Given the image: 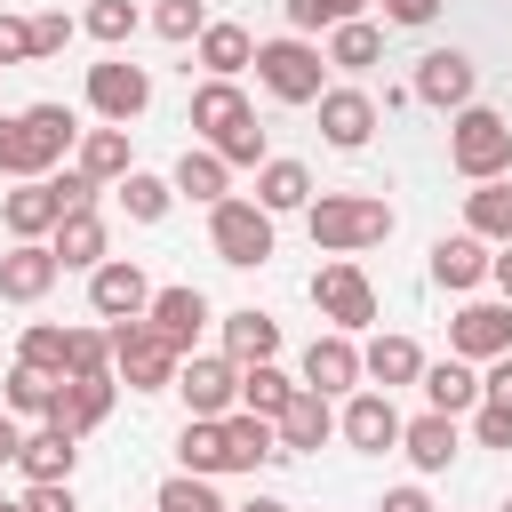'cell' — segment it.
Instances as JSON below:
<instances>
[{"instance_id":"obj_23","label":"cell","mask_w":512,"mask_h":512,"mask_svg":"<svg viewBox=\"0 0 512 512\" xmlns=\"http://www.w3.org/2000/svg\"><path fill=\"white\" fill-rule=\"evenodd\" d=\"M456 448H464L456 416H440V408H424V416H400V456H408L416 472H448V464H456Z\"/></svg>"},{"instance_id":"obj_17","label":"cell","mask_w":512,"mask_h":512,"mask_svg":"<svg viewBox=\"0 0 512 512\" xmlns=\"http://www.w3.org/2000/svg\"><path fill=\"white\" fill-rule=\"evenodd\" d=\"M56 280H64V264H56L48 240H16V248L0 256V304H40Z\"/></svg>"},{"instance_id":"obj_59","label":"cell","mask_w":512,"mask_h":512,"mask_svg":"<svg viewBox=\"0 0 512 512\" xmlns=\"http://www.w3.org/2000/svg\"><path fill=\"white\" fill-rule=\"evenodd\" d=\"M504 512H512V496H504Z\"/></svg>"},{"instance_id":"obj_26","label":"cell","mask_w":512,"mask_h":512,"mask_svg":"<svg viewBox=\"0 0 512 512\" xmlns=\"http://www.w3.org/2000/svg\"><path fill=\"white\" fill-rule=\"evenodd\" d=\"M216 352L232 360V368H248V360H280V320L272 312H256V304H240V312H224L216 320Z\"/></svg>"},{"instance_id":"obj_43","label":"cell","mask_w":512,"mask_h":512,"mask_svg":"<svg viewBox=\"0 0 512 512\" xmlns=\"http://www.w3.org/2000/svg\"><path fill=\"white\" fill-rule=\"evenodd\" d=\"M152 32L176 40V48L200 40V32H208V0H152Z\"/></svg>"},{"instance_id":"obj_28","label":"cell","mask_w":512,"mask_h":512,"mask_svg":"<svg viewBox=\"0 0 512 512\" xmlns=\"http://www.w3.org/2000/svg\"><path fill=\"white\" fill-rule=\"evenodd\" d=\"M256 464H280V432H272V416L232 408L224 416V472H256Z\"/></svg>"},{"instance_id":"obj_36","label":"cell","mask_w":512,"mask_h":512,"mask_svg":"<svg viewBox=\"0 0 512 512\" xmlns=\"http://www.w3.org/2000/svg\"><path fill=\"white\" fill-rule=\"evenodd\" d=\"M176 472H224V416H184L176 432Z\"/></svg>"},{"instance_id":"obj_40","label":"cell","mask_w":512,"mask_h":512,"mask_svg":"<svg viewBox=\"0 0 512 512\" xmlns=\"http://www.w3.org/2000/svg\"><path fill=\"white\" fill-rule=\"evenodd\" d=\"M152 512H232V504L216 496V480H208V472H168V480H160V496H152Z\"/></svg>"},{"instance_id":"obj_42","label":"cell","mask_w":512,"mask_h":512,"mask_svg":"<svg viewBox=\"0 0 512 512\" xmlns=\"http://www.w3.org/2000/svg\"><path fill=\"white\" fill-rule=\"evenodd\" d=\"M64 336H72V328H56V320H32V328L16 336V360H24V368H48V376H64Z\"/></svg>"},{"instance_id":"obj_18","label":"cell","mask_w":512,"mask_h":512,"mask_svg":"<svg viewBox=\"0 0 512 512\" xmlns=\"http://www.w3.org/2000/svg\"><path fill=\"white\" fill-rule=\"evenodd\" d=\"M376 96L368 88H320V136L336 144V152H360L368 136H376Z\"/></svg>"},{"instance_id":"obj_6","label":"cell","mask_w":512,"mask_h":512,"mask_svg":"<svg viewBox=\"0 0 512 512\" xmlns=\"http://www.w3.org/2000/svg\"><path fill=\"white\" fill-rule=\"evenodd\" d=\"M208 248H216V264H232V272H256V264H272V216L256 208V200H216L208 208Z\"/></svg>"},{"instance_id":"obj_57","label":"cell","mask_w":512,"mask_h":512,"mask_svg":"<svg viewBox=\"0 0 512 512\" xmlns=\"http://www.w3.org/2000/svg\"><path fill=\"white\" fill-rule=\"evenodd\" d=\"M328 16L344 24V16H368V0H328Z\"/></svg>"},{"instance_id":"obj_31","label":"cell","mask_w":512,"mask_h":512,"mask_svg":"<svg viewBox=\"0 0 512 512\" xmlns=\"http://www.w3.org/2000/svg\"><path fill=\"white\" fill-rule=\"evenodd\" d=\"M72 168L80 176H96V184H120L128 168H136V152H128V128H80V144H72Z\"/></svg>"},{"instance_id":"obj_30","label":"cell","mask_w":512,"mask_h":512,"mask_svg":"<svg viewBox=\"0 0 512 512\" xmlns=\"http://www.w3.org/2000/svg\"><path fill=\"white\" fill-rule=\"evenodd\" d=\"M320 56H328V72H352V80H360V72L384 64V32H376L368 16H344V24H328V48H320Z\"/></svg>"},{"instance_id":"obj_55","label":"cell","mask_w":512,"mask_h":512,"mask_svg":"<svg viewBox=\"0 0 512 512\" xmlns=\"http://www.w3.org/2000/svg\"><path fill=\"white\" fill-rule=\"evenodd\" d=\"M488 280H496V296L512 304V248H496V256H488Z\"/></svg>"},{"instance_id":"obj_24","label":"cell","mask_w":512,"mask_h":512,"mask_svg":"<svg viewBox=\"0 0 512 512\" xmlns=\"http://www.w3.org/2000/svg\"><path fill=\"white\" fill-rule=\"evenodd\" d=\"M72 464H80V432H64L56 416H40L24 432V448H16V472L24 480H72Z\"/></svg>"},{"instance_id":"obj_46","label":"cell","mask_w":512,"mask_h":512,"mask_svg":"<svg viewBox=\"0 0 512 512\" xmlns=\"http://www.w3.org/2000/svg\"><path fill=\"white\" fill-rule=\"evenodd\" d=\"M48 184H56V208H64V216H72V208H96V192H104V184H96V176H80V168H56Z\"/></svg>"},{"instance_id":"obj_15","label":"cell","mask_w":512,"mask_h":512,"mask_svg":"<svg viewBox=\"0 0 512 512\" xmlns=\"http://www.w3.org/2000/svg\"><path fill=\"white\" fill-rule=\"evenodd\" d=\"M296 384H312V392H360V336H344V328H328V336H312L304 344V360H296Z\"/></svg>"},{"instance_id":"obj_22","label":"cell","mask_w":512,"mask_h":512,"mask_svg":"<svg viewBox=\"0 0 512 512\" xmlns=\"http://www.w3.org/2000/svg\"><path fill=\"white\" fill-rule=\"evenodd\" d=\"M424 376V344L416 336H368L360 344V384H376V392H400V384H416Z\"/></svg>"},{"instance_id":"obj_33","label":"cell","mask_w":512,"mask_h":512,"mask_svg":"<svg viewBox=\"0 0 512 512\" xmlns=\"http://www.w3.org/2000/svg\"><path fill=\"white\" fill-rule=\"evenodd\" d=\"M48 248H56V264H64V272H96V264H104V216H96V208L56 216Z\"/></svg>"},{"instance_id":"obj_16","label":"cell","mask_w":512,"mask_h":512,"mask_svg":"<svg viewBox=\"0 0 512 512\" xmlns=\"http://www.w3.org/2000/svg\"><path fill=\"white\" fill-rule=\"evenodd\" d=\"M272 432H280V456H312L320 440H336V400H328V392H312V384H296V392H288V408L272 416Z\"/></svg>"},{"instance_id":"obj_47","label":"cell","mask_w":512,"mask_h":512,"mask_svg":"<svg viewBox=\"0 0 512 512\" xmlns=\"http://www.w3.org/2000/svg\"><path fill=\"white\" fill-rule=\"evenodd\" d=\"M472 440H480V448H512V408L480 400V408H472Z\"/></svg>"},{"instance_id":"obj_29","label":"cell","mask_w":512,"mask_h":512,"mask_svg":"<svg viewBox=\"0 0 512 512\" xmlns=\"http://www.w3.org/2000/svg\"><path fill=\"white\" fill-rule=\"evenodd\" d=\"M192 64H200L208 80H240V72L256 64V40H248V24H216V16H208V32L192 40Z\"/></svg>"},{"instance_id":"obj_50","label":"cell","mask_w":512,"mask_h":512,"mask_svg":"<svg viewBox=\"0 0 512 512\" xmlns=\"http://www.w3.org/2000/svg\"><path fill=\"white\" fill-rule=\"evenodd\" d=\"M280 16H288V32H304V40L336 24V16H328V0H280Z\"/></svg>"},{"instance_id":"obj_32","label":"cell","mask_w":512,"mask_h":512,"mask_svg":"<svg viewBox=\"0 0 512 512\" xmlns=\"http://www.w3.org/2000/svg\"><path fill=\"white\" fill-rule=\"evenodd\" d=\"M168 184H176V200H192V208H216V200L232 192V168H224L208 144H184V160L168 168Z\"/></svg>"},{"instance_id":"obj_53","label":"cell","mask_w":512,"mask_h":512,"mask_svg":"<svg viewBox=\"0 0 512 512\" xmlns=\"http://www.w3.org/2000/svg\"><path fill=\"white\" fill-rule=\"evenodd\" d=\"M376 512H440V504H432L416 480H400V488H384V496H376Z\"/></svg>"},{"instance_id":"obj_34","label":"cell","mask_w":512,"mask_h":512,"mask_svg":"<svg viewBox=\"0 0 512 512\" xmlns=\"http://www.w3.org/2000/svg\"><path fill=\"white\" fill-rule=\"evenodd\" d=\"M464 232H480L488 248H512V176H488L464 192Z\"/></svg>"},{"instance_id":"obj_1","label":"cell","mask_w":512,"mask_h":512,"mask_svg":"<svg viewBox=\"0 0 512 512\" xmlns=\"http://www.w3.org/2000/svg\"><path fill=\"white\" fill-rule=\"evenodd\" d=\"M80 144V112L72 104H24V112H0V176H56L64 152Z\"/></svg>"},{"instance_id":"obj_11","label":"cell","mask_w":512,"mask_h":512,"mask_svg":"<svg viewBox=\"0 0 512 512\" xmlns=\"http://www.w3.org/2000/svg\"><path fill=\"white\" fill-rule=\"evenodd\" d=\"M336 440H344L352 456H392V448H400V408H392V392H376V384L344 392V408H336Z\"/></svg>"},{"instance_id":"obj_19","label":"cell","mask_w":512,"mask_h":512,"mask_svg":"<svg viewBox=\"0 0 512 512\" xmlns=\"http://www.w3.org/2000/svg\"><path fill=\"white\" fill-rule=\"evenodd\" d=\"M488 240L480 232H440L432 240V288H448V296H472L480 280H488Z\"/></svg>"},{"instance_id":"obj_51","label":"cell","mask_w":512,"mask_h":512,"mask_svg":"<svg viewBox=\"0 0 512 512\" xmlns=\"http://www.w3.org/2000/svg\"><path fill=\"white\" fill-rule=\"evenodd\" d=\"M480 400H496V408H512V352H496V360H480Z\"/></svg>"},{"instance_id":"obj_37","label":"cell","mask_w":512,"mask_h":512,"mask_svg":"<svg viewBox=\"0 0 512 512\" xmlns=\"http://www.w3.org/2000/svg\"><path fill=\"white\" fill-rule=\"evenodd\" d=\"M112 192H120L128 224H160V216L176 208V184H168V176H152V168H128V176H120Z\"/></svg>"},{"instance_id":"obj_38","label":"cell","mask_w":512,"mask_h":512,"mask_svg":"<svg viewBox=\"0 0 512 512\" xmlns=\"http://www.w3.org/2000/svg\"><path fill=\"white\" fill-rule=\"evenodd\" d=\"M288 392H296V376H288L280 360H248V368H240V408L280 416V408H288Z\"/></svg>"},{"instance_id":"obj_10","label":"cell","mask_w":512,"mask_h":512,"mask_svg":"<svg viewBox=\"0 0 512 512\" xmlns=\"http://www.w3.org/2000/svg\"><path fill=\"white\" fill-rule=\"evenodd\" d=\"M168 392L184 400V416H232V408H240V368H232L224 352H184Z\"/></svg>"},{"instance_id":"obj_12","label":"cell","mask_w":512,"mask_h":512,"mask_svg":"<svg viewBox=\"0 0 512 512\" xmlns=\"http://www.w3.org/2000/svg\"><path fill=\"white\" fill-rule=\"evenodd\" d=\"M144 104H152V72H144V64H128L120 48H112L104 64H88V112H96V120L128 128Z\"/></svg>"},{"instance_id":"obj_20","label":"cell","mask_w":512,"mask_h":512,"mask_svg":"<svg viewBox=\"0 0 512 512\" xmlns=\"http://www.w3.org/2000/svg\"><path fill=\"white\" fill-rule=\"evenodd\" d=\"M112 400H120V376H112V368H96V376H64V384H56V424L88 440V432L112 416Z\"/></svg>"},{"instance_id":"obj_8","label":"cell","mask_w":512,"mask_h":512,"mask_svg":"<svg viewBox=\"0 0 512 512\" xmlns=\"http://www.w3.org/2000/svg\"><path fill=\"white\" fill-rule=\"evenodd\" d=\"M176 344H160V328L152 320H112V376L128 384V392H168L176 384Z\"/></svg>"},{"instance_id":"obj_3","label":"cell","mask_w":512,"mask_h":512,"mask_svg":"<svg viewBox=\"0 0 512 512\" xmlns=\"http://www.w3.org/2000/svg\"><path fill=\"white\" fill-rule=\"evenodd\" d=\"M392 200H376V192H312L304 200V232H312V248L320 256H360V248H376V240H392Z\"/></svg>"},{"instance_id":"obj_39","label":"cell","mask_w":512,"mask_h":512,"mask_svg":"<svg viewBox=\"0 0 512 512\" xmlns=\"http://www.w3.org/2000/svg\"><path fill=\"white\" fill-rule=\"evenodd\" d=\"M56 384H64V376H48V368H24V360H16V368H8V416H32V424H40V416H56Z\"/></svg>"},{"instance_id":"obj_9","label":"cell","mask_w":512,"mask_h":512,"mask_svg":"<svg viewBox=\"0 0 512 512\" xmlns=\"http://www.w3.org/2000/svg\"><path fill=\"white\" fill-rule=\"evenodd\" d=\"M408 96L432 104V112H464V104H480V64H472L464 48H424Z\"/></svg>"},{"instance_id":"obj_21","label":"cell","mask_w":512,"mask_h":512,"mask_svg":"<svg viewBox=\"0 0 512 512\" xmlns=\"http://www.w3.org/2000/svg\"><path fill=\"white\" fill-rule=\"evenodd\" d=\"M144 320L160 328V344H176V352H192V344H200V328H208L216 312H208V296H200V288H152V304H144Z\"/></svg>"},{"instance_id":"obj_25","label":"cell","mask_w":512,"mask_h":512,"mask_svg":"<svg viewBox=\"0 0 512 512\" xmlns=\"http://www.w3.org/2000/svg\"><path fill=\"white\" fill-rule=\"evenodd\" d=\"M56 184L48 176H16V192H0V224L16 232V240H48L56 232Z\"/></svg>"},{"instance_id":"obj_27","label":"cell","mask_w":512,"mask_h":512,"mask_svg":"<svg viewBox=\"0 0 512 512\" xmlns=\"http://www.w3.org/2000/svg\"><path fill=\"white\" fill-rule=\"evenodd\" d=\"M416 384H424V408H440V416H472V408H480V368L456 360V352H448V360H424Z\"/></svg>"},{"instance_id":"obj_13","label":"cell","mask_w":512,"mask_h":512,"mask_svg":"<svg viewBox=\"0 0 512 512\" xmlns=\"http://www.w3.org/2000/svg\"><path fill=\"white\" fill-rule=\"evenodd\" d=\"M448 352L456 360H496V352H512V304L504 296H472V304H456V320H448Z\"/></svg>"},{"instance_id":"obj_52","label":"cell","mask_w":512,"mask_h":512,"mask_svg":"<svg viewBox=\"0 0 512 512\" xmlns=\"http://www.w3.org/2000/svg\"><path fill=\"white\" fill-rule=\"evenodd\" d=\"M440 16V0H384V24H400V32H424Z\"/></svg>"},{"instance_id":"obj_41","label":"cell","mask_w":512,"mask_h":512,"mask_svg":"<svg viewBox=\"0 0 512 512\" xmlns=\"http://www.w3.org/2000/svg\"><path fill=\"white\" fill-rule=\"evenodd\" d=\"M136 24H144V8H136V0H88V16H80V32H88V40H104V48H128V40H136Z\"/></svg>"},{"instance_id":"obj_49","label":"cell","mask_w":512,"mask_h":512,"mask_svg":"<svg viewBox=\"0 0 512 512\" xmlns=\"http://www.w3.org/2000/svg\"><path fill=\"white\" fill-rule=\"evenodd\" d=\"M0 64H32V16L0 8Z\"/></svg>"},{"instance_id":"obj_14","label":"cell","mask_w":512,"mask_h":512,"mask_svg":"<svg viewBox=\"0 0 512 512\" xmlns=\"http://www.w3.org/2000/svg\"><path fill=\"white\" fill-rule=\"evenodd\" d=\"M144 304H152V280H144L136 256H104L88 272V312L96 320H144Z\"/></svg>"},{"instance_id":"obj_58","label":"cell","mask_w":512,"mask_h":512,"mask_svg":"<svg viewBox=\"0 0 512 512\" xmlns=\"http://www.w3.org/2000/svg\"><path fill=\"white\" fill-rule=\"evenodd\" d=\"M0 512H24V504H16V496H0Z\"/></svg>"},{"instance_id":"obj_4","label":"cell","mask_w":512,"mask_h":512,"mask_svg":"<svg viewBox=\"0 0 512 512\" xmlns=\"http://www.w3.org/2000/svg\"><path fill=\"white\" fill-rule=\"evenodd\" d=\"M448 168H456L464 184L512 176V120H504V112H488V104L448 112Z\"/></svg>"},{"instance_id":"obj_5","label":"cell","mask_w":512,"mask_h":512,"mask_svg":"<svg viewBox=\"0 0 512 512\" xmlns=\"http://www.w3.org/2000/svg\"><path fill=\"white\" fill-rule=\"evenodd\" d=\"M256 80H264L272 104H320L328 56H320L304 32H280V40H256Z\"/></svg>"},{"instance_id":"obj_54","label":"cell","mask_w":512,"mask_h":512,"mask_svg":"<svg viewBox=\"0 0 512 512\" xmlns=\"http://www.w3.org/2000/svg\"><path fill=\"white\" fill-rule=\"evenodd\" d=\"M16 448H24V424L0 408V464H16Z\"/></svg>"},{"instance_id":"obj_2","label":"cell","mask_w":512,"mask_h":512,"mask_svg":"<svg viewBox=\"0 0 512 512\" xmlns=\"http://www.w3.org/2000/svg\"><path fill=\"white\" fill-rule=\"evenodd\" d=\"M192 136L224 160V168H264V128H256V104L240 96V80H200L192 88Z\"/></svg>"},{"instance_id":"obj_45","label":"cell","mask_w":512,"mask_h":512,"mask_svg":"<svg viewBox=\"0 0 512 512\" xmlns=\"http://www.w3.org/2000/svg\"><path fill=\"white\" fill-rule=\"evenodd\" d=\"M72 32H80V24H72L64 8H40V16H32V64H40V56H64Z\"/></svg>"},{"instance_id":"obj_44","label":"cell","mask_w":512,"mask_h":512,"mask_svg":"<svg viewBox=\"0 0 512 512\" xmlns=\"http://www.w3.org/2000/svg\"><path fill=\"white\" fill-rule=\"evenodd\" d=\"M112 368V328H72L64 336V376H96Z\"/></svg>"},{"instance_id":"obj_35","label":"cell","mask_w":512,"mask_h":512,"mask_svg":"<svg viewBox=\"0 0 512 512\" xmlns=\"http://www.w3.org/2000/svg\"><path fill=\"white\" fill-rule=\"evenodd\" d=\"M304 200H312V168L304 160H264L256 168V208L264 216H304Z\"/></svg>"},{"instance_id":"obj_7","label":"cell","mask_w":512,"mask_h":512,"mask_svg":"<svg viewBox=\"0 0 512 512\" xmlns=\"http://www.w3.org/2000/svg\"><path fill=\"white\" fill-rule=\"evenodd\" d=\"M312 312H320L328 328L360 336V328H376V280H368L352 256H328V264L312 272Z\"/></svg>"},{"instance_id":"obj_48","label":"cell","mask_w":512,"mask_h":512,"mask_svg":"<svg viewBox=\"0 0 512 512\" xmlns=\"http://www.w3.org/2000/svg\"><path fill=\"white\" fill-rule=\"evenodd\" d=\"M16 504H24V512H80V504H72V480H24Z\"/></svg>"},{"instance_id":"obj_56","label":"cell","mask_w":512,"mask_h":512,"mask_svg":"<svg viewBox=\"0 0 512 512\" xmlns=\"http://www.w3.org/2000/svg\"><path fill=\"white\" fill-rule=\"evenodd\" d=\"M232 512H288L280 496H248V504H232Z\"/></svg>"}]
</instances>
